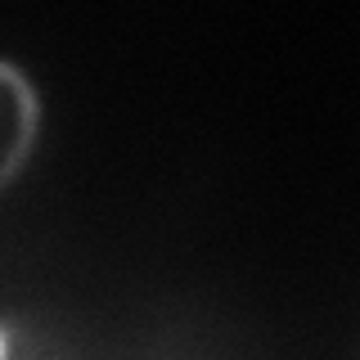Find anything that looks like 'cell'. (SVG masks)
Masks as SVG:
<instances>
[{
  "label": "cell",
  "instance_id": "cell-1",
  "mask_svg": "<svg viewBox=\"0 0 360 360\" xmlns=\"http://www.w3.org/2000/svg\"><path fill=\"white\" fill-rule=\"evenodd\" d=\"M41 140V95L18 63L0 59V189H9L32 162Z\"/></svg>",
  "mask_w": 360,
  "mask_h": 360
},
{
  "label": "cell",
  "instance_id": "cell-2",
  "mask_svg": "<svg viewBox=\"0 0 360 360\" xmlns=\"http://www.w3.org/2000/svg\"><path fill=\"white\" fill-rule=\"evenodd\" d=\"M0 360H86L68 342L63 333L45 329L37 320H14L5 315L0 320Z\"/></svg>",
  "mask_w": 360,
  "mask_h": 360
}]
</instances>
